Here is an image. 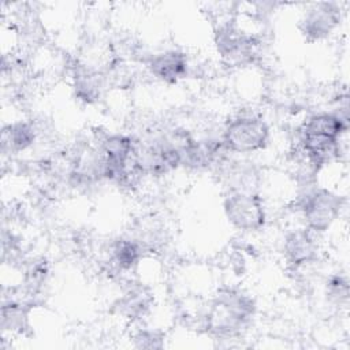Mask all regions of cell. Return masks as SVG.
<instances>
[{"mask_svg": "<svg viewBox=\"0 0 350 350\" xmlns=\"http://www.w3.org/2000/svg\"><path fill=\"white\" fill-rule=\"evenodd\" d=\"M36 127L29 122H15L3 127L1 148L8 152H21L27 149L36 141Z\"/></svg>", "mask_w": 350, "mask_h": 350, "instance_id": "11", "label": "cell"}, {"mask_svg": "<svg viewBox=\"0 0 350 350\" xmlns=\"http://www.w3.org/2000/svg\"><path fill=\"white\" fill-rule=\"evenodd\" d=\"M284 254L294 267L305 265L316 258L317 245L310 230H295L284 239Z\"/></svg>", "mask_w": 350, "mask_h": 350, "instance_id": "10", "label": "cell"}, {"mask_svg": "<svg viewBox=\"0 0 350 350\" xmlns=\"http://www.w3.org/2000/svg\"><path fill=\"white\" fill-rule=\"evenodd\" d=\"M72 83L75 96L88 103H96L103 96L105 86L108 85L107 75L89 68H85L75 63L72 72Z\"/></svg>", "mask_w": 350, "mask_h": 350, "instance_id": "9", "label": "cell"}, {"mask_svg": "<svg viewBox=\"0 0 350 350\" xmlns=\"http://www.w3.org/2000/svg\"><path fill=\"white\" fill-rule=\"evenodd\" d=\"M152 295L146 288L134 287L130 288L119 301L116 308L122 314L129 319L142 317L150 308Z\"/></svg>", "mask_w": 350, "mask_h": 350, "instance_id": "13", "label": "cell"}, {"mask_svg": "<svg viewBox=\"0 0 350 350\" xmlns=\"http://www.w3.org/2000/svg\"><path fill=\"white\" fill-rule=\"evenodd\" d=\"M215 42L223 60L230 66H243L250 63L256 57L260 44L254 36L241 31L231 22L219 26Z\"/></svg>", "mask_w": 350, "mask_h": 350, "instance_id": "5", "label": "cell"}, {"mask_svg": "<svg viewBox=\"0 0 350 350\" xmlns=\"http://www.w3.org/2000/svg\"><path fill=\"white\" fill-rule=\"evenodd\" d=\"M339 21L340 10L334 3H317L306 11L299 29L308 40H321L334 31Z\"/></svg>", "mask_w": 350, "mask_h": 350, "instance_id": "7", "label": "cell"}, {"mask_svg": "<svg viewBox=\"0 0 350 350\" xmlns=\"http://www.w3.org/2000/svg\"><path fill=\"white\" fill-rule=\"evenodd\" d=\"M349 129L336 113H317L310 116L302 126L299 133V146L320 168L338 156V141Z\"/></svg>", "mask_w": 350, "mask_h": 350, "instance_id": "2", "label": "cell"}, {"mask_svg": "<svg viewBox=\"0 0 350 350\" xmlns=\"http://www.w3.org/2000/svg\"><path fill=\"white\" fill-rule=\"evenodd\" d=\"M163 336L153 331H141L135 336V343L138 347H146V349H156L161 347Z\"/></svg>", "mask_w": 350, "mask_h": 350, "instance_id": "14", "label": "cell"}, {"mask_svg": "<svg viewBox=\"0 0 350 350\" xmlns=\"http://www.w3.org/2000/svg\"><path fill=\"white\" fill-rule=\"evenodd\" d=\"M141 254L142 246L138 241L130 238H119L109 247V260L120 271L135 267Z\"/></svg>", "mask_w": 350, "mask_h": 350, "instance_id": "12", "label": "cell"}, {"mask_svg": "<svg viewBox=\"0 0 350 350\" xmlns=\"http://www.w3.org/2000/svg\"><path fill=\"white\" fill-rule=\"evenodd\" d=\"M256 312L254 299L235 288H223L217 293L205 316L206 329L217 336L238 334Z\"/></svg>", "mask_w": 350, "mask_h": 350, "instance_id": "1", "label": "cell"}, {"mask_svg": "<svg viewBox=\"0 0 350 350\" xmlns=\"http://www.w3.org/2000/svg\"><path fill=\"white\" fill-rule=\"evenodd\" d=\"M342 208V198L327 190L314 189L306 193L302 201V213L308 230L323 232L331 227Z\"/></svg>", "mask_w": 350, "mask_h": 350, "instance_id": "6", "label": "cell"}, {"mask_svg": "<svg viewBox=\"0 0 350 350\" xmlns=\"http://www.w3.org/2000/svg\"><path fill=\"white\" fill-rule=\"evenodd\" d=\"M148 68L157 79L165 83H176L186 77L189 63L183 52L170 49L152 56L148 62Z\"/></svg>", "mask_w": 350, "mask_h": 350, "instance_id": "8", "label": "cell"}, {"mask_svg": "<svg viewBox=\"0 0 350 350\" xmlns=\"http://www.w3.org/2000/svg\"><path fill=\"white\" fill-rule=\"evenodd\" d=\"M268 138V124L260 116L241 115L228 122L221 141L231 152L250 153L262 149Z\"/></svg>", "mask_w": 350, "mask_h": 350, "instance_id": "3", "label": "cell"}, {"mask_svg": "<svg viewBox=\"0 0 350 350\" xmlns=\"http://www.w3.org/2000/svg\"><path fill=\"white\" fill-rule=\"evenodd\" d=\"M223 206L226 217L238 230L256 231L265 223L262 200L253 191H231Z\"/></svg>", "mask_w": 350, "mask_h": 350, "instance_id": "4", "label": "cell"}]
</instances>
